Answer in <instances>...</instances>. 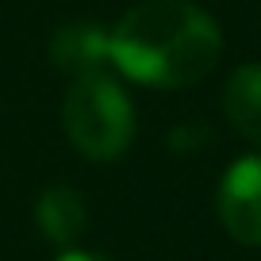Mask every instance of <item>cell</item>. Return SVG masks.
Masks as SVG:
<instances>
[{"mask_svg": "<svg viewBox=\"0 0 261 261\" xmlns=\"http://www.w3.org/2000/svg\"><path fill=\"white\" fill-rule=\"evenodd\" d=\"M223 31L192 0H142L108 31V62L150 89H185L219 65Z\"/></svg>", "mask_w": 261, "mask_h": 261, "instance_id": "1", "label": "cell"}, {"mask_svg": "<svg viewBox=\"0 0 261 261\" xmlns=\"http://www.w3.org/2000/svg\"><path fill=\"white\" fill-rule=\"evenodd\" d=\"M62 127L65 139L85 158L115 162L135 139V108L104 69H85V73H73L65 89Z\"/></svg>", "mask_w": 261, "mask_h": 261, "instance_id": "2", "label": "cell"}, {"mask_svg": "<svg viewBox=\"0 0 261 261\" xmlns=\"http://www.w3.org/2000/svg\"><path fill=\"white\" fill-rule=\"evenodd\" d=\"M219 223L234 242L261 250V154H246L223 173L215 192Z\"/></svg>", "mask_w": 261, "mask_h": 261, "instance_id": "3", "label": "cell"}, {"mask_svg": "<svg viewBox=\"0 0 261 261\" xmlns=\"http://www.w3.org/2000/svg\"><path fill=\"white\" fill-rule=\"evenodd\" d=\"M227 123L250 142H261V62L238 65L223 89Z\"/></svg>", "mask_w": 261, "mask_h": 261, "instance_id": "4", "label": "cell"}, {"mask_svg": "<svg viewBox=\"0 0 261 261\" xmlns=\"http://www.w3.org/2000/svg\"><path fill=\"white\" fill-rule=\"evenodd\" d=\"M35 219L50 242L69 246L85 230V200L77 196V188H46L35 204Z\"/></svg>", "mask_w": 261, "mask_h": 261, "instance_id": "5", "label": "cell"}, {"mask_svg": "<svg viewBox=\"0 0 261 261\" xmlns=\"http://www.w3.org/2000/svg\"><path fill=\"white\" fill-rule=\"evenodd\" d=\"M54 58L65 62V69L85 73V69H100L108 62V31H92V27H65L54 42Z\"/></svg>", "mask_w": 261, "mask_h": 261, "instance_id": "6", "label": "cell"}, {"mask_svg": "<svg viewBox=\"0 0 261 261\" xmlns=\"http://www.w3.org/2000/svg\"><path fill=\"white\" fill-rule=\"evenodd\" d=\"M58 261H112L108 253H92V250H65L58 253Z\"/></svg>", "mask_w": 261, "mask_h": 261, "instance_id": "7", "label": "cell"}]
</instances>
